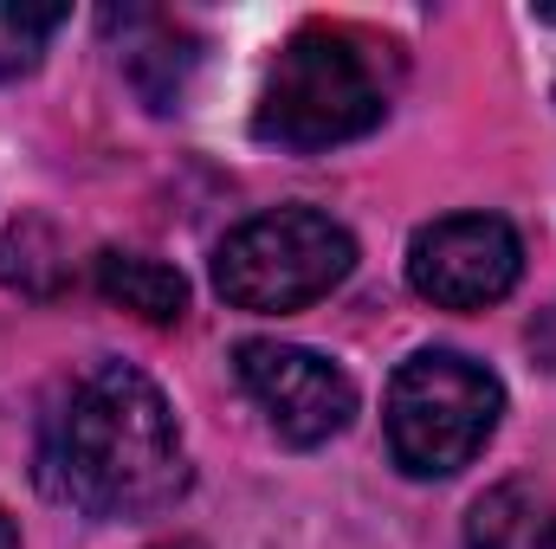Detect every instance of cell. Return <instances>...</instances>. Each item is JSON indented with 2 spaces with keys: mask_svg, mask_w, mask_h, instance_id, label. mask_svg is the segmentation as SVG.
I'll return each instance as SVG.
<instances>
[{
  "mask_svg": "<svg viewBox=\"0 0 556 549\" xmlns=\"http://www.w3.org/2000/svg\"><path fill=\"white\" fill-rule=\"evenodd\" d=\"M46 491L98 524H137L188 491V446L162 388L130 362L85 369L46 420Z\"/></svg>",
  "mask_w": 556,
  "mask_h": 549,
  "instance_id": "obj_1",
  "label": "cell"
},
{
  "mask_svg": "<svg viewBox=\"0 0 556 549\" xmlns=\"http://www.w3.org/2000/svg\"><path fill=\"white\" fill-rule=\"evenodd\" d=\"M395 78H402L395 39L350 26V20H311L278 46L260 111H253V137L285 155L356 142L389 117Z\"/></svg>",
  "mask_w": 556,
  "mask_h": 549,
  "instance_id": "obj_2",
  "label": "cell"
},
{
  "mask_svg": "<svg viewBox=\"0 0 556 549\" xmlns=\"http://www.w3.org/2000/svg\"><path fill=\"white\" fill-rule=\"evenodd\" d=\"M505 413V388L485 362L459 349H420L389 382V452L408 478H453L479 459Z\"/></svg>",
  "mask_w": 556,
  "mask_h": 549,
  "instance_id": "obj_3",
  "label": "cell"
},
{
  "mask_svg": "<svg viewBox=\"0 0 556 549\" xmlns=\"http://www.w3.org/2000/svg\"><path fill=\"white\" fill-rule=\"evenodd\" d=\"M356 272V240L317 207H273L214 246V291L233 310L285 317L330 297Z\"/></svg>",
  "mask_w": 556,
  "mask_h": 549,
  "instance_id": "obj_4",
  "label": "cell"
},
{
  "mask_svg": "<svg viewBox=\"0 0 556 549\" xmlns=\"http://www.w3.org/2000/svg\"><path fill=\"white\" fill-rule=\"evenodd\" d=\"M525 278V240L498 214H446L408 246V284L440 310H485Z\"/></svg>",
  "mask_w": 556,
  "mask_h": 549,
  "instance_id": "obj_5",
  "label": "cell"
},
{
  "mask_svg": "<svg viewBox=\"0 0 556 549\" xmlns=\"http://www.w3.org/2000/svg\"><path fill=\"white\" fill-rule=\"evenodd\" d=\"M233 369H240V388L266 408L273 433L291 439V446H324L356 413V382L337 362H324L317 349L253 336V343L233 349Z\"/></svg>",
  "mask_w": 556,
  "mask_h": 549,
  "instance_id": "obj_6",
  "label": "cell"
},
{
  "mask_svg": "<svg viewBox=\"0 0 556 549\" xmlns=\"http://www.w3.org/2000/svg\"><path fill=\"white\" fill-rule=\"evenodd\" d=\"M137 20L142 39L124 46V78L137 85V98L149 111H175V98H181V85H188V72H194V39L175 26V20H162V13H130Z\"/></svg>",
  "mask_w": 556,
  "mask_h": 549,
  "instance_id": "obj_7",
  "label": "cell"
},
{
  "mask_svg": "<svg viewBox=\"0 0 556 549\" xmlns=\"http://www.w3.org/2000/svg\"><path fill=\"white\" fill-rule=\"evenodd\" d=\"M551 531H556V511L551 498L525 478L511 485H492L472 518H466V549H551Z\"/></svg>",
  "mask_w": 556,
  "mask_h": 549,
  "instance_id": "obj_8",
  "label": "cell"
},
{
  "mask_svg": "<svg viewBox=\"0 0 556 549\" xmlns=\"http://www.w3.org/2000/svg\"><path fill=\"white\" fill-rule=\"evenodd\" d=\"M98 291L124 310H137L142 323H181L188 317V278L162 259H142V253H98Z\"/></svg>",
  "mask_w": 556,
  "mask_h": 549,
  "instance_id": "obj_9",
  "label": "cell"
},
{
  "mask_svg": "<svg viewBox=\"0 0 556 549\" xmlns=\"http://www.w3.org/2000/svg\"><path fill=\"white\" fill-rule=\"evenodd\" d=\"M0 284H13L20 297H52L65 284V246L46 220H20L0 240Z\"/></svg>",
  "mask_w": 556,
  "mask_h": 549,
  "instance_id": "obj_10",
  "label": "cell"
},
{
  "mask_svg": "<svg viewBox=\"0 0 556 549\" xmlns=\"http://www.w3.org/2000/svg\"><path fill=\"white\" fill-rule=\"evenodd\" d=\"M65 7H0V78H26L46 59V39L65 26Z\"/></svg>",
  "mask_w": 556,
  "mask_h": 549,
  "instance_id": "obj_11",
  "label": "cell"
},
{
  "mask_svg": "<svg viewBox=\"0 0 556 549\" xmlns=\"http://www.w3.org/2000/svg\"><path fill=\"white\" fill-rule=\"evenodd\" d=\"M0 549H20V531H13V518L0 511Z\"/></svg>",
  "mask_w": 556,
  "mask_h": 549,
  "instance_id": "obj_12",
  "label": "cell"
},
{
  "mask_svg": "<svg viewBox=\"0 0 556 549\" xmlns=\"http://www.w3.org/2000/svg\"><path fill=\"white\" fill-rule=\"evenodd\" d=\"M155 549H201L194 537H175V544H155Z\"/></svg>",
  "mask_w": 556,
  "mask_h": 549,
  "instance_id": "obj_13",
  "label": "cell"
},
{
  "mask_svg": "<svg viewBox=\"0 0 556 549\" xmlns=\"http://www.w3.org/2000/svg\"><path fill=\"white\" fill-rule=\"evenodd\" d=\"M551 549H556V531H551Z\"/></svg>",
  "mask_w": 556,
  "mask_h": 549,
  "instance_id": "obj_14",
  "label": "cell"
}]
</instances>
